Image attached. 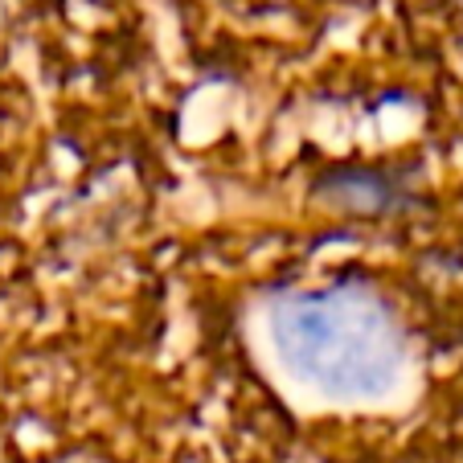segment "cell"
I'll use <instances>...</instances> for the list:
<instances>
[{
    "instance_id": "obj_1",
    "label": "cell",
    "mask_w": 463,
    "mask_h": 463,
    "mask_svg": "<svg viewBox=\"0 0 463 463\" xmlns=\"http://www.w3.org/2000/svg\"><path fill=\"white\" fill-rule=\"evenodd\" d=\"M271 336L299 382L333 398L385 393L402 365L398 324L382 299L357 283L279 299L271 312Z\"/></svg>"
}]
</instances>
